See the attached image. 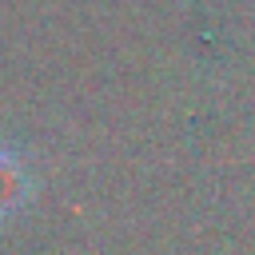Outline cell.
I'll list each match as a JSON object with an SVG mask.
<instances>
[{
  "label": "cell",
  "instance_id": "6da1fadb",
  "mask_svg": "<svg viewBox=\"0 0 255 255\" xmlns=\"http://www.w3.org/2000/svg\"><path fill=\"white\" fill-rule=\"evenodd\" d=\"M36 195V175L28 167V159L8 143L0 139V223L16 219Z\"/></svg>",
  "mask_w": 255,
  "mask_h": 255
}]
</instances>
